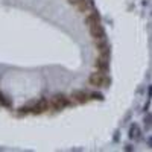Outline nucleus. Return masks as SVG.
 Wrapping results in <instances>:
<instances>
[{
  "mask_svg": "<svg viewBox=\"0 0 152 152\" xmlns=\"http://www.w3.org/2000/svg\"><path fill=\"white\" fill-rule=\"evenodd\" d=\"M75 6L79 12H88L93 8V2L91 0H78V3H76Z\"/></svg>",
  "mask_w": 152,
  "mask_h": 152,
  "instance_id": "nucleus-8",
  "label": "nucleus"
},
{
  "mask_svg": "<svg viewBox=\"0 0 152 152\" xmlns=\"http://www.w3.org/2000/svg\"><path fill=\"white\" fill-rule=\"evenodd\" d=\"M135 129H137V126H135V125H132V128H131V134H129V135H131V138H135V137H138V132L135 134Z\"/></svg>",
  "mask_w": 152,
  "mask_h": 152,
  "instance_id": "nucleus-10",
  "label": "nucleus"
},
{
  "mask_svg": "<svg viewBox=\"0 0 152 152\" xmlns=\"http://www.w3.org/2000/svg\"><path fill=\"white\" fill-rule=\"evenodd\" d=\"M96 67L99 72H104L107 73L108 72V56H102V55H99V58L96 59Z\"/></svg>",
  "mask_w": 152,
  "mask_h": 152,
  "instance_id": "nucleus-6",
  "label": "nucleus"
},
{
  "mask_svg": "<svg viewBox=\"0 0 152 152\" xmlns=\"http://www.w3.org/2000/svg\"><path fill=\"white\" fill-rule=\"evenodd\" d=\"M88 82L93 87H105V85H108L110 79L105 76L104 72H96V73H91V76L88 78Z\"/></svg>",
  "mask_w": 152,
  "mask_h": 152,
  "instance_id": "nucleus-1",
  "label": "nucleus"
},
{
  "mask_svg": "<svg viewBox=\"0 0 152 152\" xmlns=\"http://www.w3.org/2000/svg\"><path fill=\"white\" fill-rule=\"evenodd\" d=\"M69 104H70V100L64 94H56V96L52 97V100H50V107H52L53 110H56V111L64 110L66 107H69Z\"/></svg>",
  "mask_w": 152,
  "mask_h": 152,
  "instance_id": "nucleus-2",
  "label": "nucleus"
},
{
  "mask_svg": "<svg viewBox=\"0 0 152 152\" xmlns=\"http://www.w3.org/2000/svg\"><path fill=\"white\" fill-rule=\"evenodd\" d=\"M69 3H72V5H76V3H78V0H69Z\"/></svg>",
  "mask_w": 152,
  "mask_h": 152,
  "instance_id": "nucleus-11",
  "label": "nucleus"
},
{
  "mask_svg": "<svg viewBox=\"0 0 152 152\" xmlns=\"http://www.w3.org/2000/svg\"><path fill=\"white\" fill-rule=\"evenodd\" d=\"M0 105H3V107H6V108L11 107V100H9L5 94H2V93H0Z\"/></svg>",
  "mask_w": 152,
  "mask_h": 152,
  "instance_id": "nucleus-9",
  "label": "nucleus"
},
{
  "mask_svg": "<svg viewBox=\"0 0 152 152\" xmlns=\"http://www.w3.org/2000/svg\"><path fill=\"white\" fill-rule=\"evenodd\" d=\"M72 97L76 104H85V102H88V99H90V94L85 93V91H75L72 94Z\"/></svg>",
  "mask_w": 152,
  "mask_h": 152,
  "instance_id": "nucleus-7",
  "label": "nucleus"
},
{
  "mask_svg": "<svg viewBox=\"0 0 152 152\" xmlns=\"http://www.w3.org/2000/svg\"><path fill=\"white\" fill-rule=\"evenodd\" d=\"M88 29H90V34H91V37L94 38L96 41L105 40V31L102 28V23H96V24H93V26H90Z\"/></svg>",
  "mask_w": 152,
  "mask_h": 152,
  "instance_id": "nucleus-3",
  "label": "nucleus"
},
{
  "mask_svg": "<svg viewBox=\"0 0 152 152\" xmlns=\"http://www.w3.org/2000/svg\"><path fill=\"white\" fill-rule=\"evenodd\" d=\"M96 23H100V15H99V12L97 11H91L90 14L87 15V18H85V24L88 28L90 26H93V24H96Z\"/></svg>",
  "mask_w": 152,
  "mask_h": 152,
  "instance_id": "nucleus-5",
  "label": "nucleus"
},
{
  "mask_svg": "<svg viewBox=\"0 0 152 152\" xmlns=\"http://www.w3.org/2000/svg\"><path fill=\"white\" fill-rule=\"evenodd\" d=\"M49 107H50V102H49V100H47V99H41L40 102L35 104V107L31 110V113H34V114H43L44 111L49 110Z\"/></svg>",
  "mask_w": 152,
  "mask_h": 152,
  "instance_id": "nucleus-4",
  "label": "nucleus"
}]
</instances>
